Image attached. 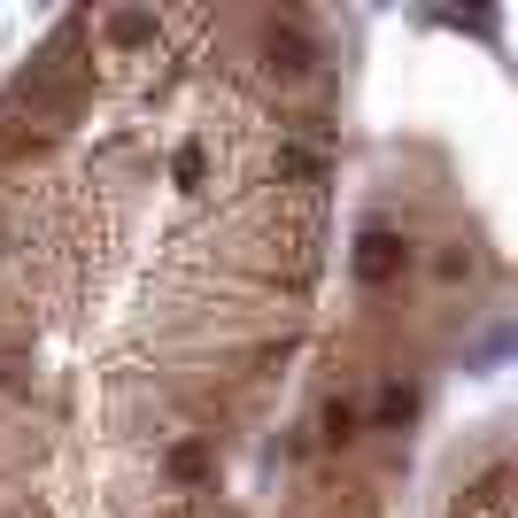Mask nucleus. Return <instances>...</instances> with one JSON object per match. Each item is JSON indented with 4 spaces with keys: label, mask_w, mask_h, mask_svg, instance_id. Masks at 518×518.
I'll use <instances>...</instances> for the list:
<instances>
[{
    "label": "nucleus",
    "mask_w": 518,
    "mask_h": 518,
    "mask_svg": "<svg viewBox=\"0 0 518 518\" xmlns=\"http://www.w3.org/2000/svg\"><path fill=\"white\" fill-rule=\"evenodd\" d=\"M488 240L433 147H379L341 256V317L310 333L279 457V518H387L433 387L495 310Z\"/></svg>",
    "instance_id": "obj_1"
},
{
    "label": "nucleus",
    "mask_w": 518,
    "mask_h": 518,
    "mask_svg": "<svg viewBox=\"0 0 518 518\" xmlns=\"http://www.w3.org/2000/svg\"><path fill=\"white\" fill-rule=\"evenodd\" d=\"M441 518H511V441H503V426H480V441L457 449Z\"/></svg>",
    "instance_id": "obj_2"
}]
</instances>
